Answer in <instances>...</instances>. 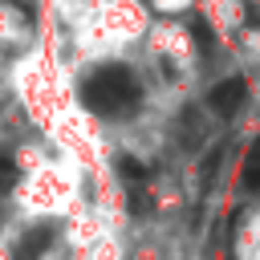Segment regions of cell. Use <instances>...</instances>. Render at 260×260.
<instances>
[{
  "label": "cell",
  "instance_id": "1",
  "mask_svg": "<svg viewBox=\"0 0 260 260\" xmlns=\"http://www.w3.org/2000/svg\"><path fill=\"white\" fill-rule=\"evenodd\" d=\"M81 102L93 114L106 118H122L142 102V85L126 65H98L85 81H81Z\"/></svg>",
  "mask_w": 260,
  "mask_h": 260
},
{
  "label": "cell",
  "instance_id": "2",
  "mask_svg": "<svg viewBox=\"0 0 260 260\" xmlns=\"http://www.w3.org/2000/svg\"><path fill=\"white\" fill-rule=\"evenodd\" d=\"M244 98H248V81H244V77H223V81L207 93V106H211L215 114L232 118V114L244 106Z\"/></svg>",
  "mask_w": 260,
  "mask_h": 260
},
{
  "label": "cell",
  "instance_id": "3",
  "mask_svg": "<svg viewBox=\"0 0 260 260\" xmlns=\"http://www.w3.org/2000/svg\"><path fill=\"white\" fill-rule=\"evenodd\" d=\"M53 223H37V228H28L24 236H20V252H16V260H37L41 252H45V240H53Z\"/></svg>",
  "mask_w": 260,
  "mask_h": 260
},
{
  "label": "cell",
  "instance_id": "4",
  "mask_svg": "<svg viewBox=\"0 0 260 260\" xmlns=\"http://www.w3.org/2000/svg\"><path fill=\"white\" fill-rule=\"evenodd\" d=\"M114 167H118V175H122L126 191H130V187H142V183H146V167H142L138 158H130V154H118V158H114Z\"/></svg>",
  "mask_w": 260,
  "mask_h": 260
},
{
  "label": "cell",
  "instance_id": "5",
  "mask_svg": "<svg viewBox=\"0 0 260 260\" xmlns=\"http://www.w3.org/2000/svg\"><path fill=\"white\" fill-rule=\"evenodd\" d=\"M223 146H211L207 150V158H203V167H199V179H203V191H211L215 187V175H219V162H223Z\"/></svg>",
  "mask_w": 260,
  "mask_h": 260
},
{
  "label": "cell",
  "instance_id": "6",
  "mask_svg": "<svg viewBox=\"0 0 260 260\" xmlns=\"http://www.w3.org/2000/svg\"><path fill=\"white\" fill-rule=\"evenodd\" d=\"M191 37H195L203 49H211V28H207V20H203V16H195V20H191Z\"/></svg>",
  "mask_w": 260,
  "mask_h": 260
},
{
  "label": "cell",
  "instance_id": "7",
  "mask_svg": "<svg viewBox=\"0 0 260 260\" xmlns=\"http://www.w3.org/2000/svg\"><path fill=\"white\" fill-rule=\"evenodd\" d=\"M12 179H16V167H12V162H8L4 154H0V187H8Z\"/></svg>",
  "mask_w": 260,
  "mask_h": 260
}]
</instances>
